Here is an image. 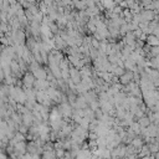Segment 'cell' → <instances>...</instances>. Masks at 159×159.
<instances>
[{
	"label": "cell",
	"mask_w": 159,
	"mask_h": 159,
	"mask_svg": "<svg viewBox=\"0 0 159 159\" xmlns=\"http://www.w3.org/2000/svg\"><path fill=\"white\" fill-rule=\"evenodd\" d=\"M132 78H133V73L132 72H126L124 75H122L119 77V81L122 82L123 85H127V83H129Z\"/></svg>",
	"instance_id": "6da1fadb"
},
{
	"label": "cell",
	"mask_w": 159,
	"mask_h": 159,
	"mask_svg": "<svg viewBox=\"0 0 159 159\" xmlns=\"http://www.w3.org/2000/svg\"><path fill=\"white\" fill-rule=\"evenodd\" d=\"M148 44L150 46H154V47L159 46V37H157L155 35H150L148 37Z\"/></svg>",
	"instance_id": "7a4b0ae2"
},
{
	"label": "cell",
	"mask_w": 159,
	"mask_h": 159,
	"mask_svg": "<svg viewBox=\"0 0 159 159\" xmlns=\"http://www.w3.org/2000/svg\"><path fill=\"white\" fill-rule=\"evenodd\" d=\"M24 83H25V86H26V87L33 86V83H34V76L30 75V73H28V75L24 77Z\"/></svg>",
	"instance_id": "3957f363"
},
{
	"label": "cell",
	"mask_w": 159,
	"mask_h": 159,
	"mask_svg": "<svg viewBox=\"0 0 159 159\" xmlns=\"http://www.w3.org/2000/svg\"><path fill=\"white\" fill-rule=\"evenodd\" d=\"M138 123L141 124L142 127H145V126H149L150 121H149L148 118H141V119H139V122H138Z\"/></svg>",
	"instance_id": "277c9868"
}]
</instances>
